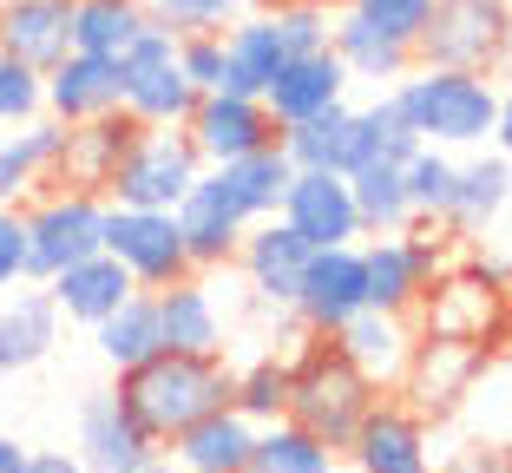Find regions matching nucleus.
I'll use <instances>...</instances> for the list:
<instances>
[{"mask_svg": "<svg viewBox=\"0 0 512 473\" xmlns=\"http://www.w3.org/2000/svg\"><path fill=\"white\" fill-rule=\"evenodd\" d=\"M375 401H381V388L368 382L329 336L302 342V355L289 362V408H283V421L309 428L329 454H342V447L355 441V428H362V414L375 408Z\"/></svg>", "mask_w": 512, "mask_h": 473, "instance_id": "obj_2", "label": "nucleus"}, {"mask_svg": "<svg viewBox=\"0 0 512 473\" xmlns=\"http://www.w3.org/2000/svg\"><path fill=\"white\" fill-rule=\"evenodd\" d=\"M434 473H512V460H506V447H493V441H467L447 467H434Z\"/></svg>", "mask_w": 512, "mask_h": 473, "instance_id": "obj_47", "label": "nucleus"}, {"mask_svg": "<svg viewBox=\"0 0 512 473\" xmlns=\"http://www.w3.org/2000/svg\"><path fill=\"white\" fill-rule=\"evenodd\" d=\"M40 290L53 296V309H60L66 322H86V329H99V322H106L112 309L125 303V296H138V283L106 257V250H99V257H86V263H66L53 283H40Z\"/></svg>", "mask_w": 512, "mask_h": 473, "instance_id": "obj_25", "label": "nucleus"}, {"mask_svg": "<svg viewBox=\"0 0 512 473\" xmlns=\"http://www.w3.org/2000/svg\"><path fill=\"white\" fill-rule=\"evenodd\" d=\"M276 145H283V158L296 171H342V178H348L355 106H329V112H316V119H302V125H283V132H276Z\"/></svg>", "mask_w": 512, "mask_h": 473, "instance_id": "obj_32", "label": "nucleus"}, {"mask_svg": "<svg viewBox=\"0 0 512 473\" xmlns=\"http://www.w3.org/2000/svg\"><path fill=\"white\" fill-rule=\"evenodd\" d=\"M171 224H178V237H184V257H191V270H224V263H237L250 217L230 204V191L217 184V171L204 165V178H197L191 191L178 198Z\"/></svg>", "mask_w": 512, "mask_h": 473, "instance_id": "obj_16", "label": "nucleus"}, {"mask_svg": "<svg viewBox=\"0 0 512 473\" xmlns=\"http://www.w3.org/2000/svg\"><path fill=\"white\" fill-rule=\"evenodd\" d=\"M132 473H184V467H178V460H165V454H151L145 467H132Z\"/></svg>", "mask_w": 512, "mask_h": 473, "instance_id": "obj_51", "label": "nucleus"}, {"mask_svg": "<svg viewBox=\"0 0 512 473\" xmlns=\"http://www.w3.org/2000/svg\"><path fill=\"white\" fill-rule=\"evenodd\" d=\"M0 473H27V447L14 434H0Z\"/></svg>", "mask_w": 512, "mask_h": 473, "instance_id": "obj_50", "label": "nucleus"}, {"mask_svg": "<svg viewBox=\"0 0 512 473\" xmlns=\"http://www.w3.org/2000/svg\"><path fill=\"white\" fill-rule=\"evenodd\" d=\"M125 106L119 86V60H92V53H66L53 73H46V119L60 125H86L106 119V112Z\"/></svg>", "mask_w": 512, "mask_h": 473, "instance_id": "obj_22", "label": "nucleus"}, {"mask_svg": "<svg viewBox=\"0 0 512 473\" xmlns=\"http://www.w3.org/2000/svg\"><path fill=\"white\" fill-rule=\"evenodd\" d=\"M145 125L132 112H106V119H86V125H60V152L46 165V191H79V198H106L112 178H119V158L132 152V138Z\"/></svg>", "mask_w": 512, "mask_h": 473, "instance_id": "obj_10", "label": "nucleus"}, {"mask_svg": "<svg viewBox=\"0 0 512 473\" xmlns=\"http://www.w3.org/2000/svg\"><path fill=\"white\" fill-rule=\"evenodd\" d=\"M250 447H256V428L237 408H217V414H204L197 428H184L178 441H171V460H178L184 473H243L250 467Z\"/></svg>", "mask_w": 512, "mask_h": 473, "instance_id": "obj_29", "label": "nucleus"}, {"mask_svg": "<svg viewBox=\"0 0 512 473\" xmlns=\"http://www.w3.org/2000/svg\"><path fill=\"white\" fill-rule=\"evenodd\" d=\"M329 342L355 368H362L381 395H388V388L401 382V368H407V349H414V322H407V316H388V309H355V316H348Z\"/></svg>", "mask_w": 512, "mask_h": 473, "instance_id": "obj_23", "label": "nucleus"}, {"mask_svg": "<svg viewBox=\"0 0 512 473\" xmlns=\"http://www.w3.org/2000/svg\"><path fill=\"white\" fill-rule=\"evenodd\" d=\"M211 171H217V184L230 191V204H237V211L250 217V224H263V217L283 211L289 178H296V165L283 158V145H263V152L230 158V165H211Z\"/></svg>", "mask_w": 512, "mask_h": 473, "instance_id": "obj_30", "label": "nucleus"}, {"mask_svg": "<svg viewBox=\"0 0 512 473\" xmlns=\"http://www.w3.org/2000/svg\"><path fill=\"white\" fill-rule=\"evenodd\" d=\"M197 158L204 165H230V158H250L263 145H276V119L263 112V99H237V92H204L197 112L184 119Z\"/></svg>", "mask_w": 512, "mask_h": 473, "instance_id": "obj_17", "label": "nucleus"}, {"mask_svg": "<svg viewBox=\"0 0 512 473\" xmlns=\"http://www.w3.org/2000/svg\"><path fill=\"white\" fill-rule=\"evenodd\" d=\"M342 86H348V66L335 60L329 46H322V53H296V60H283L276 79L263 86V112H270L276 132H283V125H302V119H316V112L342 106Z\"/></svg>", "mask_w": 512, "mask_h": 473, "instance_id": "obj_20", "label": "nucleus"}, {"mask_svg": "<svg viewBox=\"0 0 512 473\" xmlns=\"http://www.w3.org/2000/svg\"><path fill=\"white\" fill-rule=\"evenodd\" d=\"M27 276V230H20V211H0V290H14Z\"/></svg>", "mask_w": 512, "mask_h": 473, "instance_id": "obj_46", "label": "nucleus"}, {"mask_svg": "<svg viewBox=\"0 0 512 473\" xmlns=\"http://www.w3.org/2000/svg\"><path fill=\"white\" fill-rule=\"evenodd\" d=\"M46 112V79L0 53V125H33Z\"/></svg>", "mask_w": 512, "mask_h": 473, "instance_id": "obj_43", "label": "nucleus"}, {"mask_svg": "<svg viewBox=\"0 0 512 473\" xmlns=\"http://www.w3.org/2000/svg\"><path fill=\"white\" fill-rule=\"evenodd\" d=\"M283 40H276V20L270 7L263 14H243L224 27V86L217 92H237V99H263V86L276 79V66H283Z\"/></svg>", "mask_w": 512, "mask_h": 473, "instance_id": "obj_27", "label": "nucleus"}, {"mask_svg": "<svg viewBox=\"0 0 512 473\" xmlns=\"http://www.w3.org/2000/svg\"><path fill=\"white\" fill-rule=\"evenodd\" d=\"M106 257L132 276L138 290H171L184 283L191 257H184V237L171 224V211H125V204H106Z\"/></svg>", "mask_w": 512, "mask_h": 473, "instance_id": "obj_11", "label": "nucleus"}, {"mask_svg": "<svg viewBox=\"0 0 512 473\" xmlns=\"http://www.w3.org/2000/svg\"><path fill=\"white\" fill-rule=\"evenodd\" d=\"M499 66L512 73V20H506V46H499Z\"/></svg>", "mask_w": 512, "mask_h": 473, "instance_id": "obj_52", "label": "nucleus"}, {"mask_svg": "<svg viewBox=\"0 0 512 473\" xmlns=\"http://www.w3.org/2000/svg\"><path fill=\"white\" fill-rule=\"evenodd\" d=\"M27 473H86V467H79V454L53 447V454H27Z\"/></svg>", "mask_w": 512, "mask_h": 473, "instance_id": "obj_49", "label": "nucleus"}, {"mask_svg": "<svg viewBox=\"0 0 512 473\" xmlns=\"http://www.w3.org/2000/svg\"><path fill=\"white\" fill-rule=\"evenodd\" d=\"M204 178V158H197L191 132L184 125H145L132 138V152L119 158V178H112L106 204L125 211H178V198Z\"/></svg>", "mask_w": 512, "mask_h": 473, "instance_id": "obj_6", "label": "nucleus"}, {"mask_svg": "<svg viewBox=\"0 0 512 473\" xmlns=\"http://www.w3.org/2000/svg\"><path fill=\"white\" fill-rule=\"evenodd\" d=\"M296 322L309 336H335L355 309H368V276H362V244H335V250H316L309 270H302L296 296H289Z\"/></svg>", "mask_w": 512, "mask_h": 473, "instance_id": "obj_13", "label": "nucleus"}, {"mask_svg": "<svg viewBox=\"0 0 512 473\" xmlns=\"http://www.w3.org/2000/svg\"><path fill=\"white\" fill-rule=\"evenodd\" d=\"M178 73L197 92L224 86V33H178Z\"/></svg>", "mask_w": 512, "mask_h": 473, "instance_id": "obj_45", "label": "nucleus"}, {"mask_svg": "<svg viewBox=\"0 0 512 473\" xmlns=\"http://www.w3.org/2000/svg\"><path fill=\"white\" fill-rule=\"evenodd\" d=\"M506 460H512V447H506Z\"/></svg>", "mask_w": 512, "mask_h": 473, "instance_id": "obj_54", "label": "nucleus"}, {"mask_svg": "<svg viewBox=\"0 0 512 473\" xmlns=\"http://www.w3.org/2000/svg\"><path fill=\"white\" fill-rule=\"evenodd\" d=\"M145 14L165 33H224L243 14V0H145Z\"/></svg>", "mask_w": 512, "mask_h": 473, "instance_id": "obj_42", "label": "nucleus"}, {"mask_svg": "<svg viewBox=\"0 0 512 473\" xmlns=\"http://www.w3.org/2000/svg\"><path fill=\"white\" fill-rule=\"evenodd\" d=\"M414 152H421V132L401 119V106H394V99H375V106L355 112V145H348V171H362V165H394V171H401Z\"/></svg>", "mask_w": 512, "mask_h": 473, "instance_id": "obj_36", "label": "nucleus"}, {"mask_svg": "<svg viewBox=\"0 0 512 473\" xmlns=\"http://www.w3.org/2000/svg\"><path fill=\"white\" fill-rule=\"evenodd\" d=\"M230 382H237V368H224V355L158 349L151 362L125 368L112 395H119V408L151 434V447H171L184 428H197L204 414L230 408Z\"/></svg>", "mask_w": 512, "mask_h": 473, "instance_id": "obj_1", "label": "nucleus"}, {"mask_svg": "<svg viewBox=\"0 0 512 473\" xmlns=\"http://www.w3.org/2000/svg\"><path fill=\"white\" fill-rule=\"evenodd\" d=\"M276 217H283L309 250H335V244H362L368 237L362 211H355V191H348L342 171H296Z\"/></svg>", "mask_w": 512, "mask_h": 473, "instance_id": "obj_14", "label": "nucleus"}, {"mask_svg": "<svg viewBox=\"0 0 512 473\" xmlns=\"http://www.w3.org/2000/svg\"><path fill=\"white\" fill-rule=\"evenodd\" d=\"M263 7H283V0H263Z\"/></svg>", "mask_w": 512, "mask_h": 473, "instance_id": "obj_53", "label": "nucleus"}, {"mask_svg": "<svg viewBox=\"0 0 512 473\" xmlns=\"http://www.w3.org/2000/svg\"><path fill=\"white\" fill-rule=\"evenodd\" d=\"M506 204H512V158L480 152V158H467V165H453V191H447L440 224H447L453 237H480V230L499 224Z\"/></svg>", "mask_w": 512, "mask_h": 473, "instance_id": "obj_24", "label": "nucleus"}, {"mask_svg": "<svg viewBox=\"0 0 512 473\" xmlns=\"http://www.w3.org/2000/svg\"><path fill=\"white\" fill-rule=\"evenodd\" d=\"M145 27H151V14L138 0H73V53L119 60Z\"/></svg>", "mask_w": 512, "mask_h": 473, "instance_id": "obj_34", "label": "nucleus"}, {"mask_svg": "<svg viewBox=\"0 0 512 473\" xmlns=\"http://www.w3.org/2000/svg\"><path fill=\"white\" fill-rule=\"evenodd\" d=\"M512 0H434L427 27L414 33V66L440 73H493L506 46Z\"/></svg>", "mask_w": 512, "mask_h": 473, "instance_id": "obj_7", "label": "nucleus"}, {"mask_svg": "<svg viewBox=\"0 0 512 473\" xmlns=\"http://www.w3.org/2000/svg\"><path fill=\"white\" fill-rule=\"evenodd\" d=\"M493 152L512 158V92H499V112H493Z\"/></svg>", "mask_w": 512, "mask_h": 473, "instance_id": "obj_48", "label": "nucleus"}, {"mask_svg": "<svg viewBox=\"0 0 512 473\" xmlns=\"http://www.w3.org/2000/svg\"><path fill=\"white\" fill-rule=\"evenodd\" d=\"M421 336H447V342H480L499 349L512 329V290L499 263H447L427 283V296L414 303Z\"/></svg>", "mask_w": 512, "mask_h": 473, "instance_id": "obj_4", "label": "nucleus"}, {"mask_svg": "<svg viewBox=\"0 0 512 473\" xmlns=\"http://www.w3.org/2000/svg\"><path fill=\"white\" fill-rule=\"evenodd\" d=\"M230 408H237L250 428H270V421H283V408H289V362H276V355L250 362L237 382H230Z\"/></svg>", "mask_w": 512, "mask_h": 473, "instance_id": "obj_39", "label": "nucleus"}, {"mask_svg": "<svg viewBox=\"0 0 512 473\" xmlns=\"http://www.w3.org/2000/svg\"><path fill=\"white\" fill-rule=\"evenodd\" d=\"M60 342V309L46 290H20L0 303V375H27Z\"/></svg>", "mask_w": 512, "mask_h": 473, "instance_id": "obj_28", "label": "nucleus"}, {"mask_svg": "<svg viewBox=\"0 0 512 473\" xmlns=\"http://www.w3.org/2000/svg\"><path fill=\"white\" fill-rule=\"evenodd\" d=\"M0 53L46 79L73 53V0H0Z\"/></svg>", "mask_w": 512, "mask_h": 473, "instance_id": "obj_19", "label": "nucleus"}, {"mask_svg": "<svg viewBox=\"0 0 512 473\" xmlns=\"http://www.w3.org/2000/svg\"><path fill=\"white\" fill-rule=\"evenodd\" d=\"M388 99L401 106V119L421 132V145L467 152V145H486V138H493L499 86L486 73H440V66H421V73H407Z\"/></svg>", "mask_w": 512, "mask_h": 473, "instance_id": "obj_3", "label": "nucleus"}, {"mask_svg": "<svg viewBox=\"0 0 512 473\" xmlns=\"http://www.w3.org/2000/svg\"><path fill=\"white\" fill-rule=\"evenodd\" d=\"M486 362H493V349H480V342H447V336H421L414 329V349H407V368L394 382V401H407L421 421H447V414L467 408Z\"/></svg>", "mask_w": 512, "mask_h": 473, "instance_id": "obj_8", "label": "nucleus"}, {"mask_svg": "<svg viewBox=\"0 0 512 473\" xmlns=\"http://www.w3.org/2000/svg\"><path fill=\"white\" fill-rule=\"evenodd\" d=\"M60 152V119H33V125H14V138H0V211H14L20 198L46 191V165Z\"/></svg>", "mask_w": 512, "mask_h": 473, "instance_id": "obj_31", "label": "nucleus"}, {"mask_svg": "<svg viewBox=\"0 0 512 473\" xmlns=\"http://www.w3.org/2000/svg\"><path fill=\"white\" fill-rule=\"evenodd\" d=\"M309 257H316V250L302 244L283 217H263V224H250V230H243V250H237V263H243V276H250L256 303H270V309H289V296H296Z\"/></svg>", "mask_w": 512, "mask_h": 473, "instance_id": "obj_21", "label": "nucleus"}, {"mask_svg": "<svg viewBox=\"0 0 512 473\" xmlns=\"http://www.w3.org/2000/svg\"><path fill=\"white\" fill-rule=\"evenodd\" d=\"M427 7H434V0H348V14L368 20L375 33H388V40L407 46V53H414V33L427 27Z\"/></svg>", "mask_w": 512, "mask_h": 473, "instance_id": "obj_44", "label": "nucleus"}, {"mask_svg": "<svg viewBox=\"0 0 512 473\" xmlns=\"http://www.w3.org/2000/svg\"><path fill=\"white\" fill-rule=\"evenodd\" d=\"M348 191H355V211H362L368 237H401L414 230V211H407V184L394 165H362L348 171Z\"/></svg>", "mask_w": 512, "mask_h": 473, "instance_id": "obj_37", "label": "nucleus"}, {"mask_svg": "<svg viewBox=\"0 0 512 473\" xmlns=\"http://www.w3.org/2000/svg\"><path fill=\"white\" fill-rule=\"evenodd\" d=\"M342 454L355 460V473H434L427 421L407 408V401H388V395L362 414V428H355V441H348Z\"/></svg>", "mask_w": 512, "mask_h": 473, "instance_id": "obj_15", "label": "nucleus"}, {"mask_svg": "<svg viewBox=\"0 0 512 473\" xmlns=\"http://www.w3.org/2000/svg\"><path fill=\"white\" fill-rule=\"evenodd\" d=\"M447 244H453V237H427V230H401V237H375V244H362L368 309L414 316V303L427 296V283L447 270Z\"/></svg>", "mask_w": 512, "mask_h": 473, "instance_id": "obj_12", "label": "nucleus"}, {"mask_svg": "<svg viewBox=\"0 0 512 473\" xmlns=\"http://www.w3.org/2000/svg\"><path fill=\"white\" fill-rule=\"evenodd\" d=\"M92 336H99V355H106L112 368H138V362H151V355L165 349V336H158V303H151V290H138V296H125L119 309H112L106 322H99V329H92Z\"/></svg>", "mask_w": 512, "mask_h": 473, "instance_id": "obj_35", "label": "nucleus"}, {"mask_svg": "<svg viewBox=\"0 0 512 473\" xmlns=\"http://www.w3.org/2000/svg\"><path fill=\"white\" fill-rule=\"evenodd\" d=\"M453 165L460 158L440 152V145H421V152L401 165V184H407V211H414V224L434 230L440 211H447V191H453Z\"/></svg>", "mask_w": 512, "mask_h": 473, "instance_id": "obj_40", "label": "nucleus"}, {"mask_svg": "<svg viewBox=\"0 0 512 473\" xmlns=\"http://www.w3.org/2000/svg\"><path fill=\"white\" fill-rule=\"evenodd\" d=\"M243 473H335V454L309 428H296V421H270V428H256V447H250Z\"/></svg>", "mask_w": 512, "mask_h": 473, "instance_id": "obj_38", "label": "nucleus"}, {"mask_svg": "<svg viewBox=\"0 0 512 473\" xmlns=\"http://www.w3.org/2000/svg\"><path fill=\"white\" fill-rule=\"evenodd\" d=\"M151 303H158V336H165V349L224 355V309H217V296L204 290L197 276H184L171 290H151Z\"/></svg>", "mask_w": 512, "mask_h": 473, "instance_id": "obj_26", "label": "nucleus"}, {"mask_svg": "<svg viewBox=\"0 0 512 473\" xmlns=\"http://www.w3.org/2000/svg\"><path fill=\"white\" fill-rule=\"evenodd\" d=\"M270 20H276L283 53L296 60V53H322V46H329L335 7H329V0H283V7H270Z\"/></svg>", "mask_w": 512, "mask_h": 473, "instance_id": "obj_41", "label": "nucleus"}, {"mask_svg": "<svg viewBox=\"0 0 512 473\" xmlns=\"http://www.w3.org/2000/svg\"><path fill=\"white\" fill-rule=\"evenodd\" d=\"M27 276L33 283H53L66 263H86L106 250V198H79V191H33L27 211Z\"/></svg>", "mask_w": 512, "mask_h": 473, "instance_id": "obj_5", "label": "nucleus"}, {"mask_svg": "<svg viewBox=\"0 0 512 473\" xmlns=\"http://www.w3.org/2000/svg\"><path fill=\"white\" fill-rule=\"evenodd\" d=\"M119 86H125V112L138 125H184L197 112V99H204L178 73V33H165L158 20L119 53Z\"/></svg>", "mask_w": 512, "mask_h": 473, "instance_id": "obj_9", "label": "nucleus"}, {"mask_svg": "<svg viewBox=\"0 0 512 473\" xmlns=\"http://www.w3.org/2000/svg\"><path fill=\"white\" fill-rule=\"evenodd\" d=\"M329 53L348 66V79H407V73H414V53L394 46L388 33H375L368 20H355L348 7L335 14V27H329Z\"/></svg>", "mask_w": 512, "mask_h": 473, "instance_id": "obj_33", "label": "nucleus"}, {"mask_svg": "<svg viewBox=\"0 0 512 473\" xmlns=\"http://www.w3.org/2000/svg\"><path fill=\"white\" fill-rule=\"evenodd\" d=\"M151 454H165V447H151V434L119 408L112 388H92L79 401V467L86 473H132Z\"/></svg>", "mask_w": 512, "mask_h": 473, "instance_id": "obj_18", "label": "nucleus"}]
</instances>
